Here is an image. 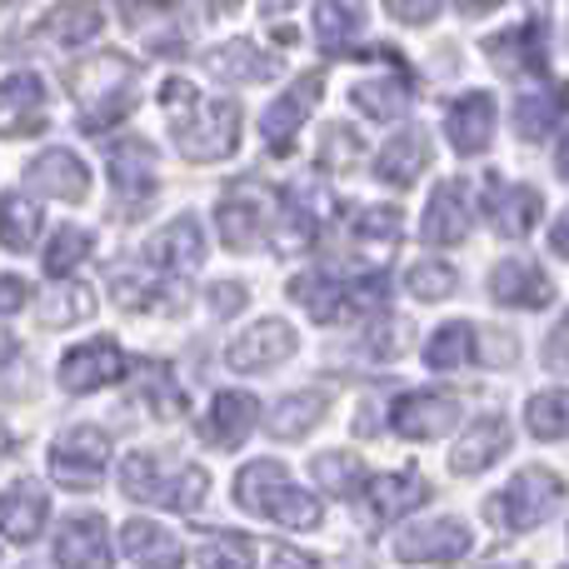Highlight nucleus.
Instances as JSON below:
<instances>
[{"mask_svg":"<svg viewBox=\"0 0 569 569\" xmlns=\"http://www.w3.org/2000/svg\"><path fill=\"white\" fill-rule=\"evenodd\" d=\"M236 500L280 530H315L320 525V500L305 495L280 460H250L236 480Z\"/></svg>","mask_w":569,"mask_h":569,"instance_id":"f257e3e1","label":"nucleus"},{"mask_svg":"<svg viewBox=\"0 0 569 569\" xmlns=\"http://www.w3.org/2000/svg\"><path fill=\"white\" fill-rule=\"evenodd\" d=\"M560 500H565V480H560V475L545 470V465H530V470H520L490 500V520L505 525V530H535V525L550 520Z\"/></svg>","mask_w":569,"mask_h":569,"instance_id":"f03ea898","label":"nucleus"},{"mask_svg":"<svg viewBox=\"0 0 569 569\" xmlns=\"http://www.w3.org/2000/svg\"><path fill=\"white\" fill-rule=\"evenodd\" d=\"M290 295L310 305V315L320 325H340V320H355L360 310L385 305V276H365L350 284H335L330 276H305L290 284Z\"/></svg>","mask_w":569,"mask_h":569,"instance_id":"7ed1b4c3","label":"nucleus"},{"mask_svg":"<svg viewBox=\"0 0 569 569\" xmlns=\"http://www.w3.org/2000/svg\"><path fill=\"white\" fill-rule=\"evenodd\" d=\"M110 460V435L100 425H70L56 445H50V475H56L66 490H90L100 485Z\"/></svg>","mask_w":569,"mask_h":569,"instance_id":"20e7f679","label":"nucleus"},{"mask_svg":"<svg viewBox=\"0 0 569 569\" xmlns=\"http://www.w3.org/2000/svg\"><path fill=\"white\" fill-rule=\"evenodd\" d=\"M470 550H475V535H470V525L455 520V515L410 525V530L400 535V545H395V555H400L405 565H460Z\"/></svg>","mask_w":569,"mask_h":569,"instance_id":"39448f33","label":"nucleus"},{"mask_svg":"<svg viewBox=\"0 0 569 569\" xmlns=\"http://www.w3.org/2000/svg\"><path fill=\"white\" fill-rule=\"evenodd\" d=\"M430 500V485H425V475L415 470H400V475H380V480H365V525L370 530H385V525L405 520V515L415 510V505Z\"/></svg>","mask_w":569,"mask_h":569,"instance_id":"423d86ee","label":"nucleus"},{"mask_svg":"<svg viewBox=\"0 0 569 569\" xmlns=\"http://www.w3.org/2000/svg\"><path fill=\"white\" fill-rule=\"evenodd\" d=\"M295 330L284 320H260V325H250L246 335H236L230 340V350H226V365L230 370H240V375H256V370H276L280 360H290L295 355Z\"/></svg>","mask_w":569,"mask_h":569,"instance_id":"0eeeda50","label":"nucleus"},{"mask_svg":"<svg viewBox=\"0 0 569 569\" xmlns=\"http://www.w3.org/2000/svg\"><path fill=\"white\" fill-rule=\"evenodd\" d=\"M120 375H126V355H120L116 340H86V345H76V350H66V360H60V385H66L70 395L116 385Z\"/></svg>","mask_w":569,"mask_h":569,"instance_id":"6e6552de","label":"nucleus"},{"mask_svg":"<svg viewBox=\"0 0 569 569\" xmlns=\"http://www.w3.org/2000/svg\"><path fill=\"white\" fill-rule=\"evenodd\" d=\"M56 565L60 569H110L116 555H110V535L106 520L96 515H76L56 530Z\"/></svg>","mask_w":569,"mask_h":569,"instance_id":"1a4fd4ad","label":"nucleus"},{"mask_svg":"<svg viewBox=\"0 0 569 569\" xmlns=\"http://www.w3.org/2000/svg\"><path fill=\"white\" fill-rule=\"evenodd\" d=\"M390 425L395 435H405V440H435V435H445L450 425H460V400H450V395H400L390 410Z\"/></svg>","mask_w":569,"mask_h":569,"instance_id":"9d476101","label":"nucleus"},{"mask_svg":"<svg viewBox=\"0 0 569 569\" xmlns=\"http://www.w3.org/2000/svg\"><path fill=\"white\" fill-rule=\"evenodd\" d=\"M490 295L500 305H515V310H540V305H550L555 280L530 260H500L490 270Z\"/></svg>","mask_w":569,"mask_h":569,"instance_id":"9b49d317","label":"nucleus"},{"mask_svg":"<svg viewBox=\"0 0 569 569\" xmlns=\"http://www.w3.org/2000/svg\"><path fill=\"white\" fill-rule=\"evenodd\" d=\"M206 260V236L190 216H180L176 226H166L156 240L146 246V266L150 270H166V276H180V270H196Z\"/></svg>","mask_w":569,"mask_h":569,"instance_id":"f8f14e48","label":"nucleus"},{"mask_svg":"<svg viewBox=\"0 0 569 569\" xmlns=\"http://www.w3.org/2000/svg\"><path fill=\"white\" fill-rule=\"evenodd\" d=\"M46 515H50V505H46V490H40L36 480H20L0 495V535L16 545L36 540V535L46 530Z\"/></svg>","mask_w":569,"mask_h":569,"instance_id":"ddd939ff","label":"nucleus"},{"mask_svg":"<svg viewBox=\"0 0 569 569\" xmlns=\"http://www.w3.org/2000/svg\"><path fill=\"white\" fill-rule=\"evenodd\" d=\"M260 425V405L256 395L246 390H226L216 395V405H210V420H206V440L220 445V450H236V445L250 440V430Z\"/></svg>","mask_w":569,"mask_h":569,"instance_id":"4468645a","label":"nucleus"},{"mask_svg":"<svg viewBox=\"0 0 569 569\" xmlns=\"http://www.w3.org/2000/svg\"><path fill=\"white\" fill-rule=\"evenodd\" d=\"M120 550H126L140 569H180L186 565L180 540L170 530H160L156 520H126V530H120Z\"/></svg>","mask_w":569,"mask_h":569,"instance_id":"2eb2a0df","label":"nucleus"},{"mask_svg":"<svg viewBox=\"0 0 569 569\" xmlns=\"http://www.w3.org/2000/svg\"><path fill=\"white\" fill-rule=\"evenodd\" d=\"M505 450H510V425L480 420L470 435H460V445H455V455H450V470L455 475H480V470H490Z\"/></svg>","mask_w":569,"mask_h":569,"instance_id":"dca6fc26","label":"nucleus"},{"mask_svg":"<svg viewBox=\"0 0 569 569\" xmlns=\"http://www.w3.org/2000/svg\"><path fill=\"white\" fill-rule=\"evenodd\" d=\"M465 230H470V210H465L460 186L450 180V186H440L430 196V210H425V220H420V236L430 240V246H460Z\"/></svg>","mask_w":569,"mask_h":569,"instance_id":"f3484780","label":"nucleus"},{"mask_svg":"<svg viewBox=\"0 0 569 569\" xmlns=\"http://www.w3.org/2000/svg\"><path fill=\"white\" fill-rule=\"evenodd\" d=\"M30 186H40V190H50V196H66V200H80L86 196V186H90V176H86V166H80L76 156H40L36 166H30Z\"/></svg>","mask_w":569,"mask_h":569,"instance_id":"a211bd4d","label":"nucleus"},{"mask_svg":"<svg viewBox=\"0 0 569 569\" xmlns=\"http://www.w3.org/2000/svg\"><path fill=\"white\" fill-rule=\"evenodd\" d=\"M475 360V325L470 320H450L430 335L425 345V365L430 370H455V365H470Z\"/></svg>","mask_w":569,"mask_h":569,"instance_id":"6ab92c4d","label":"nucleus"},{"mask_svg":"<svg viewBox=\"0 0 569 569\" xmlns=\"http://www.w3.org/2000/svg\"><path fill=\"white\" fill-rule=\"evenodd\" d=\"M330 410V400H325L320 390H305V395H284V400L270 410V430L280 435V440H295V435H305L320 415Z\"/></svg>","mask_w":569,"mask_h":569,"instance_id":"aec40b11","label":"nucleus"},{"mask_svg":"<svg viewBox=\"0 0 569 569\" xmlns=\"http://www.w3.org/2000/svg\"><path fill=\"white\" fill-rule=\"evenodd\" d=\"M40 236V210L26 196H6L0 200V246L6 250H30Z\"/></svg>","mask_w":569,"mask_h":569,"instance_id":"412c9836","label":"nucleus"},{"mask_svg":"<svg viewBox=\"0 0 569 569\" xmlns=\"http://www.w3.org/2000/svg\"><path fill=\"white\" fill-rule=\"evenodd\" d=\"M490 210H495L505 236H530V226L540 220V196L510 186V190H500V196H490Z\"/></svg>","mask_w":569,"mask_h":569,"instance_id":"4be33fe9","label":"nucleus"},{"mask_svg":"<svg viewBox=\"0 0 569 569\" xmlns=\"http://www.w3.org/2000/svg\"><path fill=\"white\" fill-rule=\"evenodd\" d=\"M206 490H210V475L200 470V465H180L176 475H166L156 505H166V510H176V515H190L200 500H206Z\"/></svg>","mask_w":569,"mask_h":569,"instance_id":"5701e85b","label":"nucleus"},{"mask_svg":"<svg viewBox=\"0 0 569 569\" xmlns=\"http://www.w3.org/2000/svg\"><path fill=\"white\" fill-rule=\"evenodd\" d=\"M525 420L540 440H569V390H545L525 405Z\"/></svg>","mask_w":569,"mask_h":569,"instance_id":"b1692460","label":"nucleus"},{"mask_svg":"<svg viewBox=\"0 0 569 569\" xmlns=\"http://www.w3.org/2000/svg\"><path fill=\"white\" fill-rule=\"evenodd\" d=\"M315 480L325 485L330 495H360L365 490V465L355 460V455H340V450H325V455H315Z\"/></svg>","mask_w":569,"mask_h":569,"instance_id":"393cba45","label":"nucleus"},{"mask_svg":"<svg viewBox=\"0 0 569 569\" xmlns=\"http://www.w3.org/2000/svg\"><path fill=\"white\" fill-rule=\"evenodd\" d=\"M90 246H96V240H90V230L60 226V236L50 240V250H46V276H50V280H66L70 270H76L80 260L90 256Z\"/></svg>","mask_w":569,"mask_h":569,"instance_id":"a878e982","label":"nucleus"},{"mask_svg":"<svg viewBox=\"0 0 569 569\" xmlns=\"http://www.w3.org/2000/svg\"><path fill=\"white\" fill-rule=\"evenodd\" d=\"M160 485H166V475H160V460L156 455H126V465H120V490L130 495V500L140 505H156Z\"/></svg>","mask_w":569,"mask_h":569,"instance_id":"bb28decb","label":"nucleus"},{"mask_svg":"<svg viewBox=\"0 0 569 569\" xmlns=\"http://www.w3.org/2000/svg\"><path fill=\"white\" fill-rule=\"evenodd\" d=\"M450 136H455V146L475 156V150L485 146V136H490V100L485 96L460 100V110L450 116Z\"/></svg>","mask_w":569,"mask_h":569,"instance_id":"cd10ccee","label":"nucleus"},{"mask_svg":"<svg viewBox=\"0 0 569 569\" xmlns=\"http://www.w3.org/2000/svg\"><path fill=\"white\" fill-rule=\"evenodd\" d=\"M90 310H96V295L76 280H60V290L46 300L40 320L46 325H80V320H90Z\"/></svg>","mask_w":569,"mask_h":569,"instance_id":"c85d7f7f","label":"nucleus"},{"mask_svg":"<svg viewBox=\"0 0 569 569\" xmlns=\"http://www.w3.org/2000/svg\"><path fill=\"white\" fill-rule=\"evenodd\" d=\"M425 160H430L425 140L420 136H405V140H395V146L380 156V176L395 180V186H410V180L425 170Z\"/></svg>","mask_w":569,"mask_h":569,"instance_id":"c756f323","label":"nucleus"},{"mask_svg":"<svg viewBox=\"0 0 569 569\" xmlns=\"http://www.w3.org/2000/svg\"><path fill=\"white\" fill-rule=\"evenodd\" d=\"M405 284H410L415 300H445V295H455L460 276H455V266H445V260H415Z\"/></svg>","mask_w":569,"mask_h":569,"instance_id":"7c9ffc66","label":"nucleus"},{"mask_svg":"<svg viewBox=\"0 0 569 569\" xmlns=\"http://www.w3.org/2000/svg\"><path fill=\"white\" fill-rule=\"evenodd\" d=\"M220 240L236 250H250L260 240V206H240V200H226L220 206Z\"/></svg>","mask_w":569,"mask_h":569,"instance_id":"2f4dec72","label":"nucleus"},{"mask_svg":"<svg viewBox=\"0 0 569 569\" xmlns=\"http://www.w3.org/2000/svg\"><path fill=\"white\" fill-rule=\"evenodd\" d=\"M200 569H256V550L246 535H216L200 550Z\"/></svg>","mask_w":569,"mask_h":569,"instance_id":"473e14b6","label":"nucleus"},{"mask_svg":"<svg viewBox=\"0 0 569 569\" xmlns=\"http://www.w3.org/2000/svg\"><path fill=\"white\" fill-rule=\"evenodd\" d=\"M355 236L370 240V246H390V240L400 236V210H390V206L360 210V216H355Z\"/></svg>","mask_w":569,"mask_h":569,"instance_id":"72a5a7b5","label":"nucleus"},{"mask_svg":"<svg viewBox=\"0 0 569 569\" xmlns=\"http://www.w3.org/2000/svg\"><path fill=\"white\" fill-rule=\"evenodd\" d=\"M110 176H116V186L126 190V196H150V160L136 156V150H116Z\"/></svg>","mask_w":569,"mask_h":569,"instance_id":"f704fd0d","label":"nucleus"},{"mask_svg":"<svg viewBox=\"0 0 569 569\" xmlns=\"http://www.w3.org/2000/svg\"><path fill=\"white\" fill-rule=\"evenodd\" d=\"M300 116H305V100H300V96L280 100V106L270 110V116H266V140H270V150H290V130L300 126Z\"/></svg>","mask_w":569,"mask_h":569,"instance_id":"c9c22d12","label":"nucleus"},{"mask_svg":"<svg viewBox=\"0 0 569 569\" xmlns=\"http://www.w3.org/2000/svg\"><path fill=\"white\" fill-rule=\"evenodd\" d=\"M540 360H545V370L550 375H569V315H560V325L545 335Z\"/></svg>","mask_w":569,"mask_h":569,"instance_id":"e433bc0d","label":"nucleus"},{"mask_svg":"<svg viewBox=\"0 0 569 569\" xmlns=\"http://www.w3.org/2000/svg\"><path fill=\"white\" fill-rule=\"evenodd\" d=\"M146 395L156 400V410H160V415H186V390H176V385L166 380V370H150Z\"/></svg>","mask_w":569,"mask_h":569,"instance_id":"4c0bfd02","label":"nucleus"},{"mask_svg":"<svg viewBox=\"0 0 569 569\" xmlns=\"http://www.w3.org/2000/svg\"><path fill=\"white\" fill-rule=\"evenodd\" d=\"M26 300H30V284L26 280H20V276H0V315L20 310Z\"/></svg>","mask_w":569,"mask_h":569,"instance_id":"58836bf2","label":"nucleus"},{"mask_svg":"<svg viewBox=\"0 0 569 569\" xmlns=\"http://www.w3.org/2000/svg\"><path fill=\"white\" fill-rule=\"evenodd\" d=\"M240 305H246V290H240V284H216V290H210V310L216 315H236Z\"/></svg>","mask_w":569,"mask_h":569,"instance_id":"ea45409f","label":"nucleus"},{"mask_svg":"<svg viewBox=\"0 0 569 569\" xmlns=\"http://www.w3.org/2000/svg\"><path fill=\"white\" fill-rule=\"evenodd\" d=\"M270 569H320L315 555H300V550H276L270 555Z\"/></svg>","mask_w":569,"mask_h":569,"instance_id":"a19ab883","label":"nucleus"},{"mask_svg":"<svg viewBox=\"0 0 569 569\" xmlns=\"http://www.w3.org/2000/svg\"><path fill=\"white\" fill-rule=\"evenodd\" d=\"M550 240H555V250H560V256H569V216L560 220V226H555V236H550Z\"/></svg>","mask_w":569,"mask_h":569,"instance_id":"79ce46f5","label":"nucleus"},{"mask_svg":"<svg viewBox=\"0 0 569 569\" xmlns=\"http://www.w3.org/2000/svg\"><path fill=\"white\" fill-rule=\"evenodd\" d=\"M10 450V430H6V425H0V455H6Z\"/></svg>","mask_w":569,"mask_h":569,"instance_id":"37998d69","label":"nucleus"},{"mask_svg":"<svg viewBox=\"0 0 569 569\" xmlns=\"http://www.w3.org/2000/svg\"><path fill=\"white\" fill-rule=\"evenodd\" d=\"M560 170H565V176H569V146L560 150Z\"/></svg>","mask_w":569,"mask_h":569,"instance_id":"c03bdc74","label":"nucleus"},{"mask_svg":"<svg viewBox=\"0 0 569 569\" xmlns=\"http://www.w3.org/2000/svg\"><path fill=\"white\" fill-rule=\"evenodd\" d=\"M485 569H525V565H485Z\"/></svg>","mask_w":569,"mask_h":569,"instance_id":"a18cd8bd","label":"nucleus"},{"mask_svg":"<svg viewBox=\"0 0 569 569\" xmlns=\"http://www.w3.org/2000/svg\"><path fill=\"white\" fill-rule=\"evenodd\" d=\"M565 569H569V565H565Z\"/></svg>","mask_w":569,"mask_h":569,"instance_id":"49530a36","label":"nucleus"}]
</instances>
